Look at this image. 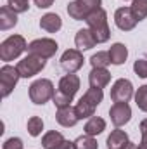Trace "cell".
<instances>
[{
  "label": "cell",
  "instance_id": "obj_1",
  "mask_svg": "<svg viewBox=\"0 0 147 149\" xmlns=\"http://www.w3.org/2000/svg\"><path fill=\"white\" fill-rule=\"evenodd\" d=\"M78 88H80V78L76 74L69 73V74H66V76H62L59 80V88H57V92L54 94V99H52L54 104H55V108L57 109L68 108L69 102L73 101L74 94L78 92Z\"/></svg>",
  "mask_w": 147,
  "mask_h": 149
},
{
  "label": "cell",
  "instance_id": "obj_2",
  "mask_svg": "<svg viewBox=\"0 0 147 149\" xmlns=\"http://www.w3.org/2000/svg\"><path fill=\"white\" fill-rule=\"evenodd\" d=\"M85 21L88 24V30L94 33L97 43H104V42L109 40L111 30H109V24H107V14H106V10L102 7L97 9L95 12H92Z\"/></svg>",
  "mask_w": 147,
  "mask_h": 149
},
{
  "label": "cell",
  "instance_id": "obj_3",
  "mask_svg": "<svg viewBox=\"0 0 147 149\" xmlns=\"http://www.w3.org/2000/svg\"><path fill=\"white\" fill-rule=\"evenodd\" d=\"M24 50H28L26 40L21 35H10L0 43V59L2 61H14Z\"/></svg>",
  "mask_w": 147,
  "mask_h": 149
},
{
  "label": "cell",
  "instance_id": "obj_4",
  "mask_svg": "<svg viewBox=\"0 0 147 149\" xmlns=\"http://www.w3.org/2000/svg\"><path fill=\"white\" fill-rule=\"evenodd\" d=\"M54 94H55V88H54V83L47 78H42L37 80L30 85V99L33 104H45L49 102L50 99H54Z\"/></svg>",
  "mask_w": 147,
  "mask_h": 149
},
{
  "label": "cell",
  "instance_id": "obj_5",
  "mask_svg": "<svg viewBox=\"0 0 147 149\" xmlns=\"http://www.w3.org/2000/svg\"><path fill=\"white\" fill-rule=\"evenodd\" d=\"M102 0H73L68 3V14L74 21H85L92 12L101 9Z\"/></svg>",
  "mask_w": 147,
  "mask_h": 149
},
{
  "label": "cell",
  "instance_id": "obj_6",
  "mask_svg": "<svg viewBox=\"0 0 147 149\" xmlns=\"http://www.w3.org/2000/svg\"><path fill=\"white\" fill-rule=\"evenodd\" d=\"M45 64H47V61L43 59V57H40V56H33V54H28L24 59H21L19 63H17V71L21 74V78H31V76H35L38 74L43 68H45Z\"/></svg>",
  "mask_w": 147,
  "mask_h": 149
},
{
  "label": "cell",
  "instance_id": "obj_7",
  "mask_svg": "<svg viewBox=\"0 0 147 149\" xmlns=\"http://www.w3.org/2000/svg\"><path fill=\"white\" fill-rule=\"evenodd\" d=\"M57 42L52 40V38H37L33 40L30 45H28V54H33V56H40L43 59H49L52 57L55 52H57Z\"/></svg>",
  "mask_w": 147,
  "mask_h": 149
},
{
  "label": "cell",
  "instance_id": "obj_8",
  "mask_svg": "<svg viewBox=\"0 0 147 149\" xmlns=\"http://www.w3.org/2000/svg\"><path fill=\"white\" fill-rule=\"evenodd\" d=\"M21 78V74L17 71V68L14 66H2L0 70V88H2V97H9L10 92L14 90V87L17 85V80Z\"/></svg>",
  "mask_w": 147,
  "mask_h": 149
},
{
  "label": "cell",
  "instance_id": "obj_9",
  "mask_svg": "<svg viewBox=\"0 0 147 149\" xmlns=\"http://www.w3.org/2000/svg\"><path fill=\"white\" fill-rule=\"evenodd\" d=\"M133 97V85L126 78H119L111 87V99L112 102H128Z\"/></svg>",
  "mask_w": 147,
  "mask_h": 149
},
{
  "label": "cell",
  "instance_id": "obj_10",
  "mask_svg": "<svg viewBox=\"0 0 147 149\" xmlns=\"http://www.w3.org/2000/svg\"><path fill=\"white\" fill-rule=\"evenodd\" d=\"M83 54L78 49H68L62 56H61V68L66 73H74L83 66Z\"/></svg>",
  "mask_w": 147,
  "mask_h": 149
},
{
  "label": "cell",
  "instance_id": "obj_11",
  "mask_svg": "<svg viewBox=\"0 0 147 149\" xmlns=\"http://www.w3.org/2000/svg\"><path fill=\"white\" fill-rule=\"evenodd\" d=\"M111 121L114 127H123L132 120V108L128 106V102H114L109 109Z\"/></svg>",
  "mask_w": 147,
  "mask_h": 149
},
{
  "label": "cell",
  "instance_id": "obj_12",
  "mask_svg": "<svg viewBox=\"0 0 147 149\" xmlns=\"http://www.w3.org/2000/svg\"><path fill=\"white\" fill-rule=\"evenodd\" d=\"M114 23L121 31H130L137 26L139 19L135 17V14L132 12L130 7H119L114 12Z\"/></svg>",
  "mask_w": 147,
  "mask_h": 149
},
{
  "label": "cell",
  "instance_id": "obj_13",
  "mask_svg": "<svg viewBox=\"0 0 147 149\" xmlns=\"http://www.w3.org/2000/svg\"><path fill=\"white\" fill-rule=\"evenodd\" d=\"M88 81H90V87L94 88H104L111 81V73L106 68H92L88 74Z\"/></svg>",
  "mask_w": 147,
  "mask_h": 149
},
{
  "label": "cell",
  "instance_id": "obj_14",
  "mask_svg": "<svg viewBox=\"0 0 147 149\" xmlns=\"http://www.w3.org/2000/svg\"><path fill=\"white\" fill-rule=\"evenodd\" d=\"M55 120H57V123L59 125H62V127H74L76 123H78V113H76V108H71V106H68V108H61V109H57L55 113Z\"/></svg>",
  "mask_w": 147,
  "mask_h": 149
},
{
  "label": "cell",
  "instance_id": "obj_15",
  "mask_svg": "<svg viewBox=\"0 0 147 149\" xmlns=\"http://www.w3.org/2000/svg\"><path fill=\"white\" fill-rule=\"evenodd\" d=\"M61 26H62V19H61V16H57L55 12H49V14H45V16L40 19V28L45 30V31H49V33L59 31Z\"/></svg>",
  "mask_w": 147,
  "mask_h": 149
},
{
  "label": "cell",
  "instance_id": "obj_16",
  "mask_svg": "<svg viewBox=\"0 0 147 149\" xmlns=\"http://www.w3.org/2000/svg\"><path fill=\"white\" fill-rule=\"evenodd\" d=\"M74 43L78 47V50H88L92 47H95L97 40L94 37V33L90 30H80L74 37Z\"/></svg>",
  "mask_w": 147,
  "mask_h": 149
},
{
  "label": "cell",
  "instance_id": "obj_17",
  "mask_svg": "<svg viewBox=\"0 0 147 149\" xmlns=\"http://www.w3.org/2000/svg\"><path fill=\"white\" fill-rule=\"evenodd\" d=\"M17 24V14L9 7V5H3L0 9V30L5 31V30H10Z\"/></svg>",
  "mask_w": 147,
  "mask_h": 149
},
{
  "label": "cell",
  "instance_id": "obj_18",
  "mask_svg": "<svg viewBox=\"0 0 147 149\" xmlns=\"http://www.w3.org/2000/svg\"><path fill=\"white\" fill-rule=\"evenodd\" d=\"M128 142H130V141H128V134H126L125 130L116 128V130H112V132H111V135L107 137V149L126 148V144H128Z\"/></svg>",
  "mask_w": 147,
  "mask_h": 149
},
{
  "label": "cell",
  "instance_id": "obj_19",
  "mask_svg": "<svg viewBox=\"0 0 147 149\" xmlns=\"http://www.w3.org/2000/svg\"><path fill=\"white\" fill-rule=\"evenodd\" d=\"M109 57H111V64L119 66V64H123V63L126 61V57H128V49H126L123 43H119V42H118V43L111 45Z\"/></svg>",
  "mask_w": 147,
  "mask_h": 149
},
{
  "label": "cell",
  "instance_id": "obj_20",
  "mask_svg": "<svg viewBox=\"0 0 147 149\" xmlns=\"http://www.w3.org/2000/svg\"><path fill=\"white\" fill-rule=\"evenodd\" d=\"M66 139L62 137L61 132H55V130H50L47 132L43 137H42V146L43 149H57Z\"/></svg>",
  "mask_w": 147,
  "mask_h": 149
},
{
  "label": "cell",
  "instance_id": "obj_21",
  "mask_svg": "<svg viewBox=\"0 0 147 149\" xmlns=\"http://www.w3.org/2000/svg\"><path fill=\"white\" fill-rule=\"evenodd\" d=\"M104 130H106V121H104L101 116H92V118H88V121H87V125H85V134H87V135L95 137V135L102 134Z\"/></svg>",
  "mask_w": 147,
  "mask_h": 149
},
{
  "label": "cell",
  "instance_id": "obj_22",
  "mask_svg": "<svg viewBox=\"0 0 147 149\" xmlns=\"http://www.w3.org/2000/svg\"><path fill=\"white\" fill-rule=\"evenodd\" d=\"M74 108H76V113H78V118H80V120H83V118H92L94 113H95V106L90 104L88 101H85L83 97L78 101V104H76Z\"/></svg>",
  "mask_w": 147,
  "mask_h": 149
},
{
  "label": "cell",
  "instance_id": "obj_23",
  "mask_svg": "<svg viewBox=\"0 0 147 149\" xmlns=\"http://www.w3.org/2000/svg\"><path fill=\"white\" fill-rule=\"evenodd\" d=\"M26 128H28V134H30L31 137H38V135L42 134V130H43V120H42L40 116H31V118L28 120Z\"/></svg>",
  "mask_w": 147,
  "mask_h": 149
},
{
  "label": "cell",
  "instance_id": "obj_24",
  "mask_svg": "<svg viewBox=\"0 0 147 149\" xmlns=\"http://www.w3.org/2000/svg\"><path fill=\"white\" fill-rule=\"evenodd\" d=\"M74 148L76 149H97L99 148V144H97V141L92 137V135H80L76 141H74Z\"/></svg>",
  "mask_w": 147,
  "mask_h": 149
},
{
  "label": "cell",
  "instance_id": "obj_25",
  "mask_svg": "<svg viewBox=\"0 0 147 149\" xmlns=\"http://www.w3.org/2000/svg\"><path fill=\"white\" fill-rule=\"evenodd\" d=\"M90 64L92 68H106L111 64V57L109 52H97L90 57Z\"/></svg>",
  "mask_w": 147,
  "mask_h": 149
},
{
  "label": "cell",
  "instance_id": "obj_26",
  "mask_svg": "<svg viewBox=\"0 0 147 149\" xmlns=\"http://www.w3.org/2000/svg\"><path fill=\"white\" fill-rule=\"evenodd\" d=\"M130 9H132V12L135 14V17L139 21L147 17V0H133Z\"/></svg>",
  "mask_w": 147,
  "mask_h": 149
},
{
  "label": "cell",
  "instance_id": "obj_27",
  "mask_svg": "<svg viewBox=\"0 0 147 149\" xmlns=\"http://www.w3.org/2000/svg\"><path fill=\"white\" fill-rule=\"evenodd\" d=\"M135 104L139 106L140 111L147 113V85L139 87V90L135 94Z\"/></svg>",
  "mask_w": 147,
  "mask_h": 149
},
{
  "label": "cell",
  "instance_id": "obj_28",
  "mask_svg": "<svg viewBox=\"0 0 147 149\" xmlns=\"http://www.w3.org/2000/svg\"><path fill=\"white\" fill-rule=\"evenodd\" d=\"M7 5L16 14H21V12H26L30 9V0H7Z\"/></svg>",
  "mask_w": 147,
  "mask_h": 149
},
{
  "label": "cell",
  "instance_id": "obj_29",
  "mask_svg": "<svg viewBox=\"0 0 147 149\" xmlns=\"http://www.w3.org/2000/svg\"><path fill=\"white\" fill-rule=\"evenodd\" d=\"M133 71L140 78H147V59H137L133 64Z\"/></svg>",
  "mask_w": 147,
  "mask_h": 149
},
{
  "label": "cell",
  "instance_id": "obj_30",
  "mask_svg": "<svg viewBox=\"0 0 147 149\" xmlns=\"http://www.w3.org/2000/svg\"><path fill=\"white\" fill-rule=\"evenodd\" d=\"M2 149H23V141L19 137H10L3 142Z\"/></svg>",
  "mask_w": 147,
  "mask_h": 149
},
{
  "label": "cell",
  "instance_id": "obj_31",
  "mask_svg": "<svg viewBox=\"0 0 147 149\" xmlns=\"http://www.w3.org/2000/svg\"><path fill=\"white\" fill-rule=\"evenodd\" d=\"M52 3H54V0H35V5L40 9H49Z\"/></svg>",
  "mask_w": 147,
  "mask_h": 149
},
{
  "label": "cell",
  "instance_id": "obj_32",
  "mask_svg": "<svg viewBox=\"0 0 147 149\" xmlns=\"http://www.w3.org/2000/svg\"><path fill=\"white\" fill-rule=\"evenodd\" d=\"M140 135H142V141L147 142V118L142 120V123H140Z\"/></svg>",
  "mask_w": 147,
  "mask_h": 149
},
{
  "label": "cell",
  "instance_id": "obj_33",
  "mask_svg": "<svg viewBox=\"0 0 147 149\" xmlns=\"http://www.w3.org/2000/svg\"><path fill=\"white\" fill-rule=\"evenodd\" d=\"M57 149H76V148H74V142H71V141H64Z\"/></svg>",
  "mask_w": 147,
  "mask_h": 149
},
{
  "label": "cell",
  "instance_id": "obj_34",
  "mask_svg": "<svg viewBox=\"0 0 147 149\" xmlns=\"http://www.w3.org/2000/svg\"><path fill=\"white\" fill-rule=\"evenodd\" d=\"M126 149H139V146L133 144V142H128V144H126Z\"/></svg>",
  "mask_w": 147,
  "mask_h": 149
},
{
  "label": "cell",
  "instance_id": "obj_35",
  "mask_svg": "<svg viewBox=\"0 0 147 149\" xmlns=\"http://www.w3.org/2000/svg\"><path fill=\"white\" fill-rule=\"evenodd\" d=\"M139 149H147V142H146V141H140V144H139Z\"/></svg>",
  "mask_w": 147,
  "mask_h": 149
},
{
  "label": "cell",
  "instance_id": "obj_36",
  "mask_svg": "<svg viewBox=\"0 0 147 149\" xmlns=\"http://www.w3.org/2000/svg\"><path fill=\"white\" fill-rule=\"evenodd\" d=\"M121 149H126V148H121Z\"/></svg>",
  "mask_w": 147,
  "mask_h": 149
}]
</instances>
